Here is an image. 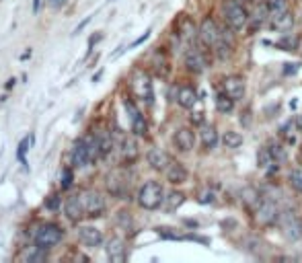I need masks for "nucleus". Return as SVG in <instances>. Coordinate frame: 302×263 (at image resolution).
<instances>
[{"instance_id":"obj_1","label":"nucleus","mask_w":302,"mask_h":263,"mask_svg":"<svg viewBox=\"0 0 302 263\" xmlns=\"http://www.w3.org/2000/svg\"><path fill=\"white\" fill-rule=\"evenodd\" d=\"M197 37H199V41L204 43L206 47H212L220 58H226L230 51H232L230 33H228V31H222L220 25H218L212 17H208V19L201 21L199 31H197Z\"/></svg>"},{"instance_id":"obj_2","label":"nucleus","mask_w":302,"mask_h":263,"mask_svg":"<svg viewBox=\"0 0 302 263\" xmlns=\"http://www.w3.org/2000/svg\"><path fill=\"white\" fill-rule=\"evenodd\" d=\"M220 13H222V21L230 31H240L249 21V13L240 0H222Z\"/></svg>"},{"instance_id":"obj_3","label":"nucleus","mask_w":302,"mask_h":263,"mask_svg":"<svg viewBox=\"0 0 302 263\" xmlns=\"http://www.w3.org/2000/svg\"><path fill=\"white\" fill-rule=\"evenodd\" d=\"M165 201V191L159 181H146L138 191V203L144 210H157Z\"/></svg>"},{"instance_id":"obj_4","label":"nucleus","mask_w":302,"mask_h":263,"mask_svg":"<svg viewBox=\"0 0 302 263\" xmlns=\"http://www.w3.org/2000/svg\"><path fill=\"white\" fill-rule=\"evenodd\" d=\"M64 237V230L58 226V224H43L37 228L35 232V247L37 249H52L56 247Z\"/></svg>"},{"instance_id":"obj_5","label":"nucleus","mask_w":302,"mask_h":263,"mask_svg":"<svg viewBox=\"0 0 302 263\" xmlns=\"http://www.w3.org/2000/svg\"><path fill=\"white\" fill-rule=\"evenodd\" d=\"M80 197H82V206H84V216L97 218V216H101L105 212V197L99 191L86 189V191L80 193Z\"/></svg>"},{"instance_id":"obj_6","label":"nucleus","mask_w":302,"mask_h":263,"mask_svg":"<svg viewBox=\"0 0 302 263\" xmlns=\"http://www.w3.org/2000/svg\"><path fill=\"white\" fill-rule=\"evenodd\" d=\"M253 218L259 226H274L280 220V210L271 199H263L261 206L253 212Z\"/></svg>"},{"instance_id":"obj_7","label":"nucleus","mask_w":302,"mask_h":263,"mask_svg":"<svg viewBox=\"0 0 302 263\" xmlns=\"http://www.w3.org/2000/svg\"><path fill=\"white\" fill-rule=\"evenodd\" d=\"M132 89L136 93L138 99L146 101L148 105L155 101V91H153V80L146 72H136L134 78H132Z\"/></svg>"},{"instance_id":"obj_8","label":"nucleus","mask_w":302,"mask_h":263,"mask_svg":"<svg viewBox=\"0 0 302 263\" xmlns=\"http://www.w3.org/2000/svg\"><path fill=\"white\" fill-rule=\"evenodd\" d=\"M280 222H282V232L288 241L302 239V220L294 212H280Z\"/></svg>"},{"instance_id":"obj_9","label":"nucleus","mask_w":302,"mask_h":263,"mask_svg":"<svg viewBox=\"0 0 302 263\" xmlns=\"http://www.w3.org/2000/svg\"><path fill=\"white\" fill-rule=\"evenodd\" d=\"M124 107H126V111H128V115H130L132 132H134L136 136H144V134L148 132V126H146V120H144L142 111L136 107V103H134L132 99H124Z\"/></svg>"},{"instance_id":"obj_10","label":"nucleus","mask_w":302,"mask_h":263,"mask_svg":"<svg viewBox=\"0 0 302 263\" xmlns=\"http://www.w3.org/2000/svg\"><path fill=\"white\" fill-rule=\"evenodd\" d=\"M185 66L189 72H195V74H201L206 68H208V60L204 56V51L199 47H189L185 51Z\"/></svg>"},{"instance_id":"obj_11","label":"nucleus","mask_w":302,"mask_h":263,"mask_svg":"<svg viewBox=\"0 0 302 263\" xmlns=\"http://www.w3.org/2000/svg\"><path fill=\"white\" fill-rule=\"evenodd\" d=\"M269 25L276 29V31H282V33H288L292 27H294V17L288 9H280V11H271V17H269Z\"/></svg>"},{"instance_id":"obj_12","label":"nucleus","mask_w":302,"mask_h":263,"mask_svg":"<svg viewBox=\"0 0 302 263\" xmlns=\"http://www.w3.org/2000/svg\"><path fill=\"white\" fill-rule=\"evenodd\" d=\"M76 235H78V241L90 249H97V247H101V243H103V235H101V230L95 226H78Z\"/></svg>"},{"instance_id":"obj_13","label":"nucleus","mask_w":302,"mask_h":263,"mask_svg":"<svg viewBox=\"0 0 302 263\" xmlns=\"http://www.w3.org/2000/svg\"><path fill=\"white\" fill-rule=\"evenodd\" d=\"M173 142L179 148V152H191L195 146V134L191 128H179L173 136Z\"/></svg>"},{"instance_id":"obj_14","label":"nucleus","mask_w":302,"mask_h":263,"mask_svg":"<svg viewBox=\"0 0 302 263\" xmlns=\"http://www.w3.org/2000/svg\"><path fill=\"white\" fill-rule=\"evenodd\" d=\"M64 214L70 222H78L84 216V206H82V197L80 195H70L64 203Z\"/></svg>"},{"instance_id":"obj_15","label":"nucleus","mask_w":302,"mask_h":263,"mask_svg":"<svg viewBox=\"0 0 302 263\" xmlns=\"http://www.w3.org/2000/svg\"><path fill=\"white\" fill-rule=\"evenodd\" d=\"M146 161H148V165L153 167L155 171H165L167 167H169V163H171V156L163 150V148H150L148 150V154H146Z\"/></svg>"},{"instance_id":"obj_16","label":"nucleus","mask_w":302,"mask_h":263,"mask_svg":"<svg viewBox=\"0 0 302 263\" xmlns=\"http://www.w3.org/2000/svg\"><path fill=\"white\" fill-rule=\"evenodd\" d=\"M222 91L234 101H240L245 97V80L240 76H226L222 82Z\"/></svg>"},{"instance_id":"obj_17","label":"nucleus","mask_w":302,"mask_h":263,"mask_svg":"<svg viewBox=\"0 0 302 263\" xmlns=\"http://www.w3.org/2000/svg\"><path fill=\"white\" fill-rule=\"evenodd\" d=\"M88 163H90V154H88L86 140H78V142H74V148H72V167H76V169H84Z\"/></svg>"},{"instance_id":"obj_18","label":"nucleus","mask_w":302,"mask_h":263,"mask_svg":"<svg viewBox=\"0 0 302 263\" xmlns=\"http://www.w3.org/2000/svg\"><path fill=\"white\" fill-rule=\"evenodd\" d=\"M240 201H243V206H245L247 212L253 214L255 210L261 206L263 197H261V193H259L255 187H245V189L240 191Z\"/></svg>"},{"instance_id":"obj_19","label":"nucleus","mask_w":302,"mask_h":263,"mask_svg":"<svg viewBox=\"0 0 302 263\" xmlns=\"http://www.w3.org/2000/svg\"><path fill=\"white\" fill-rule=\"evenodd\" d=\"M105 183H107V189L111 191V195H115V197H124L126 191H128V181H126V177L119 171L109 173Z\"/></svg>"},{"instance_id":"obj_20","label":"nucleus","mask_w":302,"mask_h":263,"mask_svg":"<svg viewBox=\"0 0 302 263\" xmlns=\"http://www.w3.org/2000/svg\"><path fill=\"white\" fill-rule=\"evenodd\" d=\"M165 175H167V181L169 183H173V185H181V183H185L187 181V169L181 165V163H177V161H171L169 163V167L165 169Z\"/></svg>"},{"instance_id":"obj_21","label":"nucleus","mask_w":302,"mask_h":263,"mask_svg":"<svg viewBox=\"0 0 302 263\" xmlns=\"http://www.w3.org/2000/svg\"><path fill=\"white\" fill-rule=\"evenodd\" d=\"M199 138H201V144H204L206 150H214L218 146V130L212 126V124H201L199 126Z\"/></svg>"},{"instance_id":"obj_22","label":"nucleus","mask_w":302,"mask_h":263,"mask_svg":"<svg viewBox=\"0 0 302 263\" xmlns=\"http://www.w3.org/2000/svg\"><path fill=\"white\" fill-rule=\"evenodd\" d=\"M138 154H140V150H138V142L134 140V138H124L122 140V144H119V156H122V161L124 163H134L136 159H138Z\"/></svg>"},{"instance_id":"obj_23","label":"nucleus","mask_w":302,"mask_h":263,"mask_svg":"<svg viewBox=\"0 0 302 263\" xmlns=\"http://www.w3.org/2000/svg\"><path fill=\"white\" fill-rule=\"evenodd\" d=\"M177 103L183 109H193V105L197 103V93L193 86H181L177 91Z\"/></svg>"},{"instance_id":"obj_24","label":"nucleus","mask_w":302,"mask_h":263,"mask_svg":"<svg viewBox=\"0 0 302 263\" xmlns=\"http://www.w3.org/2000/svg\"><path fill=\"white\" fill-rule=\"evenodd\" d=\"M107 257L111 261H124L126 259V243L119 239V237H113L109 243H107Z\"/></svg>"},{"instance_id":"obj_25","label":"nucleus","mask_w":302,"mask_h":263,"mask_svg":"<svg viewBox=\"0 0 302 263\" xmlns=\"http://www.w3.org/2000/svg\"><path fill=\"white\" fill-rule=\"evenodd\" d=\"M234 103H236V101H234L232 97H228L224 91L216 95V109H218L220 113H230V111L234 109Z\"/></svg>"},{"instance_id":"obj_26","label":"nucleus","mask_w":302,"mask_h":263,"mask_svg":"<svg viewBox=\"0 0 302 263\" xmlns=\"http://www.w3.org/2000/svg\"><path fill=\"white\" fill-rule=\"evenodd\" d=\"M97 140H99L101 156H107V154L113 150V138H111L109 132H99V134H97Z\"/></svg>"},{"instance_id":"obj_27","label":"nucleus","mask_w":302,"mask_h":263,"mask_svg":"<svg viewBox=\"0 0 302 263\" xmlns=\"http://www.w3.org/2000/svg\"><path fill=\"white\" fill-rule=\"evenodd\" d=\"M183 201H185V195L179 193V191H173V193H169V195L165 197V210H167V212H175V210H177Z\"/></svg>"},{"instance_id":"obj_28","label":"nucleus","mask_w":302,"mask_h":263,"mask_svg":"<svg viewBox=\"0 0 302 263\" xmlns=\"http://www.w3.org/2000/svg\"><path fill=\"white\" fill-rule=\"evenodd\" d=\"M222 142L226 148H238L243 144V136L240 132H234V130H226L224 136H222Z\"/></svg>"},{"instance_id":"obj_29","label":"nucleus","mask_w":302,"mask_h":263,"mask_svg":"<svg viewBox=\"0 0 302 263\" xmlns=\"http://www.w3.org/2000/svg\"><path fill=\"white\" fill-rule=\"evenodd\" d=\"M288 183L296 193H302V169L300 167H296L288 173Z\"/></svg>"},{"instance_id":"obj_30","label":"nucleus","mask_w":302,"mask_h":263,"mask_svg":"<svg viewBox=\"0 0 302 263\" xmlns=\"http://www.w3.org/2000/svg\"><path fill=\"white\" fill-rule=\"evenodd\" d=\"M259 167L261 169H267V167H271L274 163H276V159H274V154H271V150L267 148V146H263L261 150H259Z\"/></svg>"},{"instance_id":"obj_31","label":"nucleus","mask_w":302,"mask_h":263,"mask_svg":"<svg viewBox=\"0 0 302 263\" xmlns=\"http://www.w3.org/2000/svg\"><path fill=\"white\" fill-rule=\"evenodd\" d=\"M267 148L271 150V154H274L276 163H282V161H286V150H284V146H282V144H278V142H269V144H267Z\"/></svg>"},{"instance_id":"obj_32","label":"nucleus","mask_w":302,"mask_h":263,"mask_svg":"<svg viewBox=\"0 0 302 263\" xmlns=\"http://www.w3.org/2000/svg\"><path fill=\"white\" fill-rule=\"evenodd\" d=\"M29 144H31V138H23L21 144H19V150H17V159L21 161V165L27 167V161H25V152L29 150Z\"/></svg>"},{"instance_id":"obj_33","label":"nucleus","mask_w":302,"mask_h":263,"mask_svg":"<svg viewBox=\"0 0 302 263\" xmlns=\"http://www.w3.org/2000/svg\"><path fill=\"white\" fill-rule=\"evenodd\" d=\"M280 45H282L284 49L292 51V49H296V37H288V33H284V39H282Z\"/></svg>"},{"instance_id":"obj_34","label":"nucleus","mask_w":302,"mask_h":263,"mask_svg":"<svg viewBox=\"0 0 302 263\" xmlns=\"http://www.w3.org/2000/svg\"><path fill=\"white\" fill-rule=\"evenodd\" d=\"M263 3L271 9V11H280V9H286V0H263Z\"/></svg>"},{"instance_id":"obj_35","label":"nucleus","mask_w":302,"mask_h":263,"mask_svg":"<svg viewBox=\"0 0 302 263\" xmlns=\"http://www.w3.org/2000/svg\"><path fill=\"white\" fill-rule=\"evenodd\" d=\"M60 185H62V189H68V187L72 185V171H70V169H66V171H64Z\"/></svg>"},{"instance_id":"obj_36","label":"nucleus","mask_w":302,"mask_h":263,"mask_svg":"<svg viewBox=\"0 0 302 263\" xmlns=\"http://www.w3.org/2000/svg\"><path fill=\"white\" fill-rule=\"evenodd\" d=\"M47 3H49V7L60 9V7H64V5H66V0H47Z\"/></svg>"},{"instance_id":"obj_37","label":"nucleus","mask_w":302,"mask_h":263,"mask_svg":"<svg viewBox=\"0 0 302 263\" xmlns=\"http://www.w3.org/2000/svg\"><path fill=\"white\" fill-rule=\"evenodd\" d=\"M58 203H60V197H56V195H54L52 199H49L47 208H49V210H56V208H58Z\"/></svg>"},{"instance_id":"obj_38","label":"nucleus","mask_w":302,"mask_h":263,"mask_svg":"<svg viewBox=\"0 0 302 263\" xmlns=\"http://www.w3.org/2000/svg\"><path fill=\"white\" fill-rule=\"evenodd\" d=\"M88 21H90V17H86V19H84V21H82V23H80V25H78L76 29H74V33H80V31H82V29L86 27V23H88Z\"/></svg>"},{"instance_id":"obj_39","label":"nucleus","mask_w":302,"mask_h":263,"mask_svg":"<svg viewBox=\"0 0 302 263\" xmlns=\"http://www.w3.org/2000/svg\"><path fill=\"white\" fill-rule=\"evenodd\" d=\"M286 66H288V68L284 70V74H292V72H296V70H298V66H296V64H286Z\"/></svg>"},{"instance_id":"obj_40","label":"nucleus","mask_w":302,"mask_h":263,"mask_svg":"<svg viewBox=\"0 0 302 263\" xmlns=\"http://www.w3.org/2000/svg\"><path fill=\"white\" fill-rule=\"evenodd\" d=\"M39 7H41V0H33V13H37Z\"/></svg>"},{"instance_id":"obj_41","label":"nucleus","mask_w":302,"mask_h":263,"mask_svg":"<svg viewBox=\"0 0 302 263\" xmlns=\"http://www.w3.org/2000/svg\"><path fill=\"white\" fill-rule=\"evenodd\" d=\"M27 58H31V49H29V51H25V54L21 56V60H27Z\"/></svg>"},{"instance_id":"obj_42","label":"nucleus","mask_w":302,"mask_h":263,"mask_svg":"<svg viewBox=\"0 0 302 263\" xmlns=\"http://www.w3.org/2000/svg\"><path fill=\"white\" fill-rule=\"evenodd\" d=\"M13 86H15V78H11V80L7 82V89H13Z\"/></svg>"},{"instance_id":"obj_43","label":"nucleus","mask_w":302,"mask_h":263,"mask_svg":"<svg viewBox=\"0 0 302 263\" xmlns=\"http://www.w3.org/2000/svg\"><path fill=\"white\" fill-rule=\"evenodd\" d=\"M298 128H300V132H302V115H300V120H298Z\"/></svg>"},{"instance_id":"obj_44","label":"nucleus","mask_w":302,"mask_h":263,"mask_svg":"<svg viewBox=\"0 0 302 263\" xmlns=\"http://www.w3.org/2000/svg\"><path fill=\"white\" fill-rule=\"evenodd\" d=\"M240 3H249V0H240Z\"/></svg>"}]
</instances>
